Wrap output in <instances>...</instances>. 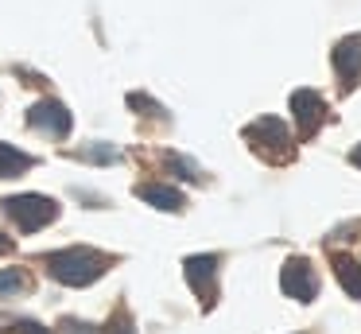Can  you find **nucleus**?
<instances>
[{"mask_svg": "<svg viewBox=\"0 0 361 334\" xmlns=\"http://www.w3.org/2000/svg\"><path fill=\"white\" fill-rule=\"evenodd\" d=\"M245 136L249 140H268V144H288V129H283V121H276V117H260L257 124H249Z\"/></svg>", "mask_w": 361, "mask_h": 334, "instance_id": "nucleus-9", "label": "nucleus"}, {"mask_svg": "<svg viewBox=\"0 0 361 334\" xmlns=\"http://www.w3.org/2000/svg\"><path fill=\"white\" fill-rule=\"evenodd\" d=\"M330 59H334V70L342 82H353V78L361 74V35H345L342 43L330 51Z\"/></svg>", "mask_w": 361, "mask_h": 334, "instance_id": "nucleus-6", "label": "nucleus"}, {"mask_svg": "<svg viewBox=\"0 0 361 334\" xmlns=\"http://www.w3.org/2000/svg\"><path fill=\"white\" fill-rule=\"evenodd\" d=\"M27 167H32V155L20 152V148H12V144H0V179H12V175H20V171H27Z\"/></svg>", "mask_w": 361, "mask_h": 334, "instance_id": "nucleus-10", "label": "nucleus"}, {"mask_svg": "<svg viewBox=\"0 0 361 334\" xmlns=\"http://www.w3.org/2000/svg\"><path fill=\"white\" fill-rule=\"evenodd\" d=\"M187 280L190 287H195L202 299H210L214 295V268H218V256H187Z\"/></svg>", "mask_w": 361, "mask_h": 334, "instance_id": "nucleus-7", "label": "nucleus"}, {"mask_svg": "<svg viewBox=\"0 0 361 334\" xmlns=\"http://www.w3.org/2000/svg\"><path fill=\"white\" fill-rule=\"evenodd\" d=\"M140 194L148 206H156V210H183V194L175 191V186H164V183H148V186H140Z\"/></svg>", "mask_w": 361, "mask_h": 334, "instance_id": "nucleus-8", "label": "nucleus"}, {"mask_svg": "<svg viewBox=\"0 0 361 334\" xmlns=\"http://www.w3.org/2000/svg\"><path fill=\"white\" fill-rule=\"evenodd\" d=\"M16 334H51V330H47V326H39V323H20Z\"/></svg>", "mask_w": 361, "mask_h": 334, "instance_id": "nucleus-13", "label": "nucleus"}, {"mask_svg": "<svg viewBox=\"0 0 361 334\" xmlns=\"http://www.w3.org/2000/svg\"><path fill=\"white\" fill-rule=\"evenodd\" d=\"M109 334H136V330L128 323H117V326H109Z\"/></svg>", "mask_w": 361, "mask_h": 334, "instance_id": "nucleus-15", "label": "nucleus"}, {"mask_svg": "<svg viewBox=\"0 0 361 334\" xmlns=\"http://www.w3.org/2000/svg\"><path fill=\"white\" fill-rule=\"evenodd\" d=\"M338 284L345 287V295H353V299H361V264L350 261V256H338Z\"/></svg>", "mask_w": 361, "mask_h": 334, "instance_id": "nucleus-11", "label": "nucleus"}, {"mask_svg": "<svg viewBox=\"0 0 361 334\" xmlns=\"http://www.w3.org/2000/svg\"><path fill=\"white\" fill-rule=\"evenodd\" d=\"M20 287H24V276H20L16 268L0 272V292H20Z\"/></svg>", "mask_w": 361, "mask_h": 334, "instance_id": "nucleus-12", "label": "nucleus"}, {"mask_svg": "<svg viewBox=\"0 0 361 334\" xmlns=\"http://www.w3.org/2000/svg\"><path fill=\"white\" fill-rule=\"evenodd\" d=\"M8 245H12L8 237H0V253H8Z\"/></svg>", "mask_w": 361, "mask_h": 334, "instance_id": "nucleus-17", "label": "nucleus"}, {"mask_svg": "<svg viewBox=\"0 0 361 334\" xmlns=\"http://www.w3.org/2000/svg\"><path fill=\"white\" fill-rule=\"evenodd\" d=\"M291 113H295V121H299V136H311L314 129H319V121H322V97L314 90H295L291 93Z\"/></svg>", "mask_w": 361, "mask_h": 334, "instance_id": "nucleus-4", "label": "nucleus"}, {"mask_svg": "<svg viewBox=\"0 0 361 334\" xmlns=\"http://www.w3.org/2000/svg\"><path fill=\"white\" fill-rule=\"evenodd\" d=\"M66 330H71V334H94V326H86V323H71Z\"/></svg>", "mask_w": 361, "mask_h": 334, "instance_id": "nucleus-14", "label": "nucleus"}, {"mask_svg": "<svg viewBox=\"0 0 361 334\" xmlns=\"http://www.w3.org/2000/svg\"><path fill=\"white\" fill-rule=\"evenodd\" d=\"M27 121H32V129H43L51 132V136H66L71 132V113H66V105H59V101H39V105L27 113Z\"/></svg>", "mask_w": 361, "mask_h": 334, "instance_id": "nucleus-5", "label": "nucleus"}, {"mask_svg": "<svg viewBox=\"0 0 361 334\" xmlns=\"http://www.w3.org/2000/svg\"><path fill=\"white\" fill-rule=\"evenodd\" d=\"M350 163H353V167H361V144H357V148H353V152H350Z\"/></svg>", "mask_w": 361, "mask_h": 334, "instance_id": "nucleus-16", "label": "nucleus"}, {"mask_svg": "<svg viewBox=\"0 0 361 334\" xmlns=\"http://www.w3.org/2000/svg\"><path fill=\"white\" fill-rule=\"evenodd\" d=\"M4 210H8V217L24 233H35V229H43V225H51L59 217V206L47 194H12V198L4 202Z\"/></svg>", "mask_w": 361, "mask_h": 334, "instance_id": "nucleus-2", "label": "nucleus"}, {"mask_svg": "<svg viewBox=\"0 0 361 334\" xmlns=\"http://www.w3.org/2000/svg\"><path fill=\"white\" fill-rule=\"evenodd\" d=\"M47 268H51V276H55L59 284L86 287L105 272V261L97 253H90V249H63V253H55L47 261Z\"/></svg>", "mask_w": 361, "mask_h": 334, "instance_id": "nucleus-1", "label": "nucleus"}, {"mask_svg": "<svg viewBox=\"0 0 361 334\" xmlns=\"http://www.w3.org/2000/svg\"><path fill=\"white\" fill-rule=\"evenodd\" d=\"M280 287H283V295H291V299L311 303L314 292H319V280H314V272H311L307 261H288L283 272H280Z\"/></svg>", "mask_w": 361, "mask_h": 334, "instance_id": "nucleus-3", "label": "nucleus"}]
</instances>
